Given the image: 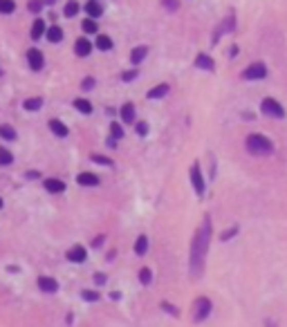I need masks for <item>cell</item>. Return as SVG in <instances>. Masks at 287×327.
Masks as SVG:
<instances>
[{
    "instance_id": "cell-22",
    "label": "cell",
    "mask_w": 287,
    "mask_h": 327,
    "mask_svg": "<svg viewBox=\"0 0 287 327\" xmlns=\"http://www.w3.org/2000/svg\"><path fill=\"white\" fill-rule=\"evenodd\" d=\"M50 130H52V134H56V137H68L70 134V130H68V126H65L61 119H50Z\"/></svg>"
},
{
    "instance_id": "cell-14",
    "label": "cell",
    "mask_w": 287,
    "mask_h": 327,
    "mask_svg": "<svg viewBox=\"0 0 287 327\" xmlns=\"http://www.w3.org/2000/svg\"><path fill=\"white\" fill-rule=\"evenodd\" d=\"M43 186H45L47 193L56 195V193H63V190H65V182L63 180H56V177H47V180L43 182Z\"/></svg>"
},
{
    "instance_id": "cell-11",
    "label": "cell",
    "mask_w": 287,
    "mask_h": 327,
    "mask_svg": "<svg viewBox=\"0 0 287 327\" xmlns=\"http://www.w3.org/2000/svg\"><path fill=\"white\" fill-rule=\"evenodd\" d=\"M76 184H79V186L92 188V186H99L101 180L94 175V172H79V175H76Z\"/></svg>"
},
{
    "instance_id": "cell-12",
    "label": "cell",
    "mask_w": 287,
    "mask_h": 327,
    "mask_svg": "<svg viewBox=\"0 0 287 327\" xmlns=\"http://www.w3.org/2000/svg\"><path fill=\"white\" fill-rule=\"evenodd\" d=\"M65 256H68L70 262H85V258H88V249L81 246V244H74Z\"/></svg>"
},
{
    "instance_id": "cell-49",
    "label": "cell",
    "mask_w": 287,
    "mask_h": 327,
    "mask_svg": "<svg viewBox=\"0 0 287 327\" xmlns=\"http://www.w3.org/2000/svg\"><path fill=\"white\" fill-rule=\"evenodd\" d=\"M0 208H3V197H0Z\"/></svg>"
},
{
    "instance_id": "cell-45",
    "label": "cell",
    "mask_w": 287,
    "mask_h": 327,
    "mask_svg": "<svg viewBox=\"0 0 287 327\" xmlns=\"http://www.w3.org/2000/svg\"><path fill=\"white\" fill-rule=\"evenodd\" d=\"M117 141H119V139H114V137H110V139L106 141V144H108V148H117Z\"/></svg>"
},
{
    "instance_id": "cell-1",
    "label": "cell",
    "mask_w": 287,
    "mask_h": 327,
    "mask_svg": "<svg viewBox=\"0 0 287 327\" xmlns=\"http://www.w3.org/2000/svg\"><path fill=\"white\" fill-rule=\"evenodd\" d=\"M209 242H211V218L204 215L202 226L198 229V233L191 240V254H188V267H191L193 276L202 274L204 260H206V251H209Z\"/></svg>"
},
{
    "instance_id": "cell-15",
    "label": "cell",
    "mask_w": 287,
    "mask_h": 327,
    "mask_svg": "<svg viewBox=\"0 0 287 327\" xmlns=\"http://www.w3.org/2000/svg\"><path fill=\"white\" fill-rule=\"evenodd\" d=\"M47 32V25L43 18H36V21L32 23V29H29V36H32V41H41L43 36H45Z\"/></svg>"
},
{
    "instance_id": "cell-26",
    "label": "cell",
    "mask_w": 287,
    "mask_h": 327,
    "mask_svg": "<svg viewBox=\"0 0 287 327\" xmlns=\"http://www.w3.org/2000/svg\"><path fill=\"white\" fill-rule=\"evenodd\" d=\"M79 11H81V5H79L76 0H68V3L63 5V16L65 18H74Z\"/></svg>"
},
{
    "instance_id": "cell-32",
    "label": "cell",
    "mask_w": 287,
    "mask_h": 327,
    "mask_svg": "<svg viewBox=\"0 0 287 327\" xmlns=\"http://www.w3.org/2000/svg\"><path fill=\"white\" fill-rule=\"evenodd\" d=\"M110 137H114V139H124V126L117 121H112L110 123Z\"/></svg>"
},
{
    "instance_id": "cell-50",
    "label": "cell",
    "mask_w": 287,
    "mask_h": 327,
    "mask_svg": "<svg viewBox=\"0 0 287 327\" xmlns=\"http://www.w3.org/2000/svg\"><path fill=\"white\" fill-rule=\"evenodd\" d=\"M0 76H3V67H0Z\"/></svg>"
},
{
    "instance_id": "cell-27",
    "label": "cell",
    "mask_w": 287,
    "mask_h": 327,
    "mask_svg": "<svg viewBox=\"0 0 287 327\" xmlns=\"http://www.w3.org/2000/svg\"><path fill=\"white\" fill-rule=\"evenodd\" d=\"M16 130L14 128L9 126V123H3V126H0V139H5V141H16Z\"/></svg>"
},
{
    "instance_id": "cell-8",
    "label": "cell",
    "mask_w": 287,
    "mask_h": 327,
    "mask_svg": "<svg viewBox=\"0 0 287 327\" xmlns=\"http://www.w3.org/2000/svg\"><path fill=\"white\" fill-rule=\"evenodd\" d=\"M27 65H29V70H34V72H41L43 67H45V56H43V52L39 47L27 49Z\"/></svg>"
},
{
    "instance_id": "cell-6",
    "label": "cell",
    "mask_w": 287,
    "mask_h": 327,
    "mask_svg": "<svg viewBox=\"0 0 287 327\" xmlns=\"http://www.w3.org/2000/svg\"><path fill=\"white\" fill-rule=\"evenodd\" d=\"M234 29H236V14H234V11H229V16L218 25V29H216V34H213V41L211 43H213V45H218L220 36H222V34H231Z\"/></svg>"
},
{
    "instance_id": "cell-18",
    "label": "cell",
    "mask_w": 287,
    "mask_h": 327,
    "mask_svg": "<svg viewBox=\"0 0 287 327\" xmlns=\"http://www.w3.org/2000/svg\"><path fill=\"white\" fill-rule=\"evenodd\" d=\"M63 27H59V25H50L47 27V32H45V39L52 43V45H56V43H61L63 41Z\"/></svg>"
},
{
    "instance_id": "cell-48",
    "label": "cell",
    "mask_w": 287,
    "mask_h": 327,
    "mask_svg": "<svg viewBox=\"0 0 287 327\" xmlns=\"http://www.w3.org/2000/svg\"><path fill=\"white\" fill-rule=\"evenodd\" d=\"M54 3H56V0H45V7H54Z\"/></svg>"
},
{
    "instance_id": "cell-39",
    "label": "cell",
    "mask_w": 287,
    "mask_h": 327,
    "mask_svg": "<svg viewBox=\"0 0 287 327\" xmlns=\"http://www.w3.org/2000/svg\"><path fill=\"white\" fill-rule=\"evenodd\" d=\"M94 85H97V79H94V76H85L83 81H81V90L88 92V90H92Z\"/></svg>"
},
{
    "instance_id": "cell-31",
    "label": "cell",
    "mask_w": 287,
    "mask_h": 327,
    "mask_svg": "<svg viewBox=\"0 0 287 327\" xmlns=\"http://www.w3.org/2000/svg\"><path fill=\"white\" fill-rule=\"evenodd\" d=\"M43 9H45V0H29L27 3V11H32V14H41Z\"/></svg>"
},
{
    "instance_id": "cell-36",
    "label": "cell",
    "mask_w": 287,
    "mask_h": 327,
    "mask_svg": "<svg viewBox=\"0 0 287 327\" xmlns=\"http://www.w3.org/2000/svg\"><path fill=\"white\" fill-rule=\"evenodd\" d=\"M150 280H152V271L148 267H144L139 271V282H142V285H150Z\"/></svg>"
},
{
    "instance_id": "cell-17",
    "label": "cell",
    "mask_w": 287,
    "mask_h": 327,
    "mask_svg": "<svg viewBox=\"0 0 287 327\" xmlns=\"http://www.w3.org/2000/svg\"><path fill=\"white\" fill-rule=\"evenodd\" d=\"M83 9L90 18H101L103 16V5L99 3V0H88V3L83 5Z\"/></svg>"
},
{
    "instance_id": "cell-30",
    "label": "cell",
    "mask_w": 287,
    "mask_h": 327,
    "mask_svg": "<svg viewBox=\"0 0 287 327\" xmlns=\"http://www.w3.org/2000/svg\"><path fill=\"white\" fill-rule=\"evenodd\" d=\"M16 11V3L14 0H0V14H14Z\"/></svg>"
},
{
    "instance_id": "cell-7",
    "label": "cell",
    "mask_w": 287,
    "mask_h": 327,
    "mask_svg": "<svg viewBox=\"0 0 287 327\" xmlns=\"http://www.w3.org/2000/svg\"><path fill=\"white\" fill-rule=\"evenodd\" d=\"M211 314V300L209 298H198L193 303V320L195 323H202V320Z\"/></svg>"
},
{
    "instance_id": "cell-5",
    "label": "cell",
    "mask_w": 287,
    "mask_h": 327,
    "mask_svg": "<svg viewBox=\"0 0 287 327\" xmlns=\"http://www.w3.org/2000/svg\"><path fill=\"white\" fill-rule=\"evenodd\" d=\"M188 177H191V184H193L195 195L202 197V195L206 193V182H204V177H202V168H200L198 162L191 166V172H188Z\"/></svg>"
},
{
    "instance_id": "cell-13",
    "label": "cell",
    "mask_w": 287,
    "mask_h": 327,
    "mask_svg": "<svg viewBox=\"0 0 287 327\" xmlns=\"http://www.w3.org/2000/svg\"><path fill=\"white\" fill-rule=\"evenodd\" d=\"M195 67H198V70H206V72H213V70H216V63H213V59L209 56V54L200 52L198 56H195Z\"/></svg>"
},
{
    "instance_id": "cell-20",
    "label": "cell",
    "mask_w": 287,
    "mask_h": 327,
    "mask_svg": "<svg viewBox=\"0 0 287 327\" xmlns=\"http://www.w3.org/2000/svg\"><path fill=\"white\" fill-rule=\"evenodd\" d=\"M94 47L99 49V52H110V49L114 47V43H112V39H110L108 34H97V39H94Z\"/></svg>"
},
{
    "instance_id": "cell-9",
    "label": "cell",
    "mask_w": 287,
    "mask_h": 327,
    "mask_svg": "<svg viewBox=\"0 0 287 327\" xmlns=\"http://www.w3.org/2000/svg\"><path fill=\"white\" fill-rule=\"evenodd\" d=\"M119 114H121V121H124L126 126H135V121H137V110H135V103L126 101L124 106L119 108Z\"/></svg>"
},
{
    "instance_id": "cell-19",
    "label": "cell",
    "mask_w": 287,
    "mask_h": 327,
    "mask_svg": "<svg viewBox=\"0 0 287 327\" xmlns=\"http://www.w3.org/2000/svg\"><path fill=\"white\" fill-rule=\"evenodd\" d=\"M166 94H170V85H168V83H160V85H155V88H150L146 97H148L150 101H152V99L157 101V99H164Z\"/></svg>"
},
{
    "instance_id": "cell-42",
    "label": "cell",
    "mask_w": 287,
    "mask_h": 327,
    "mask_svg": "<svg viewBox=\"0 0 287 327\" xmlns=\"http://www.w3.org/2000/svg\"><path fill=\"white\" fill-rule=\"evenodd\" d=\"M162 307H164V310H166V312H170V314H173V316H178V310H175V307H170L168 303H162Z\"/></svg>"
},
{
    "instance_id": "cell-29",
    "label": "cell",
    "mask_w": 287,
    "mask_h": 327,
    "mask_svg": "<svg viewBox=\"0 0 287 327\" xmlns=\"http://www.w3.org/2000/svg\"><path fill=\"white\" fill-rule=\"evenodd\" d=\"M11 162H14V155H11L9 148L0 146V166H9Z\"/></svg>"
},
{
    "instance_id": "cell-16",
    "label": "cell",
    "mask_w": 287,
    "mask_h": 327,
    "mask_svg": "<svg viewBox=\"0 0 287 327\" xmlns=\"http://www.w3.org/2000/svg\"><path fill=\"white\" fill-rule=\"evenodd\" d=\"M146 56H148V47H146V45L132 47V52H130V63H132V67H137L139 63H144Z\"/></svg>"
},
{
    "instance_id": "cell-51",
    "label": "cell",
    "mask_w": 287,
    "mask_h": 327,
    "mask_svg": "<svg viewBox=\"0 0 287 327\" xmlns=\"http://www.w3.org/2000/svg\"><path fill=\"white\" fill-rule=\"evenodd\" d=\"M270 327H274V325H272V323H270Z\"/></svg>"
},
{
    "instance_id": "cell-28",
    "label": "cell",
    "mask_w": 287,
    "mask_h": 327,
    "mask_svg": "<svg viewBox=\"0 0 287 327\" xmlns=\"http://www.w3.org/2000/svg\"><path fill=\"white\" fill-rule=\"evenodd\" d=\"M146 251H148V236H139L135 240V254L137 256H146Z\"/></svg>"
},
{
    "instance_id": "cell-2",
    "label": "cell",
    "mask_w": 287,
    "mask_h": 327,
    "mask_svg": "<svg viewBox=\"0 0 287 327\" xmlns=\"http://www.w3.org/2000/svg\"><path fill=\"white\" fill-rule=\"evenodd\" d=\"M245 148L249 155H254V157H267L274 152V141L260 132H254L245 139Z\"/></svg>"
},
{
    "instance_id": "cell-25",
    "label": "cell",
    "mask_w": 287,
    "mask_h": 327,
    "mask_svg": "<svg viewBox=\"0 0 287 327\" xmlns=\"http://www.w3.org/2000/svg\"><path fill=\"white\" fill-rule=\"evenodd\" d=\"M81 29L85 34H99V23H97V18H90L85 16L81 21Z\"/></svg>"
},
{
    "instance_id": "cell-35",
    "label": "cell",
    "mask_w": 287,
    "mask_h": 327,
    "mask_svg": "<svg viewBox=\"0 0 287 327\" xmlns=\"http://www.w3.org/2000/svg\"><path fill=\"white\" fill-rule=\"evenodd\" d=\"M81 298L85 303H99V292H90V289H83L81 292Z\"/></svg>"
},
{
    "instance_id": "cell-44",
    "label": "cell",
    "mask_w": 287,
    "mask_h": 327,
    "mask_svg": "<svg viewBox=\"0 0 287 327\" xmlns=\"http://www.w3.org/2000/svg\"><path fill=\"white\" fill-rule=\"evenodd\" d=\"M229 56H231V59H236V56H238V45H231V49H229Z\"/></svg>"
},
{
    "instance_id": "cell-43",
    "label": "cell",
    "mask_w": 287,
    "mask_h": 327,
    "mask_svg": "<svg viewBox=\"0 0 287 327\" xmlns=\"http://www.w3.org/2000/svg\"><path fill=\"white\" fill-rule=\"evenodd\" d=\"M25 177H27V180H36V177H41V175L36 170H29V172H25Z\"/></svg>"
},
{
    "instance_id": "cell-37",
    "label": "cell",
    "mask_w": 287,
    "mask_h": 327,
    "mask_svg": "<svg viewBox=\"0 0 287 327\" xmlns=\"http://www.w3.org/2000/svg\"><path fill=\"white\" fill-rule=\"evenodd\" d=\"M148 130H150V128H148V123H146V121H135V132L139 134V137H146Z\"/></svg>"
},
{
    "instance_id": "cell-40",
    "label": "cell",
    "mask_w": 287,
    "mask_h": 327,
    "mask_svg": "<svg viewBox=\"0 0 287 327\" xmlns=\"http://www.w3.org/2000/svg\"><path fill=\"white\" fill-rule=\"evenodd\" d=\"M236 233H238V226H231L229 231H222V236H220V240H222V242H224V240H231V238L236 236Z\"/></svg>"
},
{
    "instance_id": "cell-46",
    "label": "cell",
    "mask_w": 287,
    "mask_h": 327,
    "mask_svg": "<svg viewBox=\"0 0 287 327\" xmlns=\"http://www.w3.org/2000/svg\"><path fill=\"white\" fill-rule=\"evenodd\" d=\"M101 244H103V236H99V238L92 240V246H94V249H97V246H101Z\"/></svg>"
},
{
    "instance_id": "cell-47",
    "label": "cell",
    "mask_w": 287,
    "mask_h": 327,
    "mask_svg": "<svg viewBox=\"0 0 287 327\" xmlns=\"http://www.w3.org/2000/svg\"><path fill=\"white\" fill-rule=\"evenodd\" d=\"M110 298H112V300H119L121 294H119V292H112V294H110Z\"/></svg>"
},
{
    "instance_id": "cell-38",
    "label": "cell",
    "mask_w": 287,
    "mask_h": 327,
    "mask_svg": "<svg viewBox=\"0 0 287 327\" xmlns=\"http://www.w3.org/2000/svg\"><path fill=\"white\" fill-rule=\"evenodd\" d=\"M162 7L166 11H178L180 9V0H162Z\"/></svg>"
},
{
    "instance_id": "cell-3",
    "label": "cell",
    "mask_w": 287,
    "mask_h": 327,
    "mask_svg": "<svg viewBox=\"0 0 287 327\" xmlns=\"http://www.w3.org/2000/svg\"><path fill=\"white\" fill-rule=\"evenodd\" d=\"M260 112L267 114V117H272V119H285V108L280 106L276 99H272V97H265L260 101Z\"/></svg>"
},
{
    "instance_id": "cell-4",
    "label": "cell",
    "mask_w": 287,
    "mask_h": 327,
    "mask_svg": "<svg viewBox=\"0 0 287 327\" xmlns=\"http://www.w3.org/2000/svg\"><path fill=\"white\" fill-rule=\"evenodd\" d=\"M240 76L245 79V81H262V79L267 76V65L262 63V61H256V63L247 65L245 70L240 72Z\"/></svg>"
},
{
    "instance_id": "cell-23",
    "label": "cell",
    "mask_w": 287,
    "mask_h": 327,
    "mask_svg": "<svg viewBox=\"0 0 287 327\" xmlns=\"http://www.w3.org/2000/svg\"><path fill=\"white\" fill-rule=\"evenodd\" d=\"M39 289H41V292H45V294H54L59 289V282L54 278H47V276H41V278H39Z\"/></svg>"
},
{
    "instance_id": "cell-24",
    "label": "cell",
    "mask_w": 287,
    "mask_h": 327,
    "mask_svg": "<svg viewBox=\"0 0 287 327\" xmlns=\"http://www.w3.org/2000/svg\"><path fill=\"white\" fill-rule=\"evenodd\" d=\"M72 106H74V108L79 110V112H81V114H85V117H88V114H92V103H90L85 97H79V99H74V103H72Z\"/></svg>"
},
{
    "instance_id": "cell-33",
    "label": "cell",
    "mask_w": 287,
    "mask_h": 327,
    "mask_svg": "<svg viewBox=\"0 0 287 327\" xmlns=\"http://www.w3.org/2000/svg\"><path fill=\"white\" fill-rule=\"evenodd\" d=\"M137 76H139V70H137V67H132V70H126V72H121V81H124V83H132Z\"/></svg>"
},
{
    "instance_id": "cell-34",
    "label": "cell",
    "mask_w": 287,
    "mask_h": 327,
    "mask_svg": "<svg viewBox=\"0 0 287 327\" xmlns=\"http://www.w3.org/2000/svg\"><path fill=\"white\" fill-rule=\"evenodd\" d=\"M90 159H92L94 164H101V166H112V164H114L110 157H106V155H99V152H92V155H90Z\"/></svg>"
},
{
    "instance_id": "cell-21",
    "label": "cell",
    "mask_w": 287,
    "mask_h": 327,
    "mask_svg": "<svg viewBox=\"0 0 287 327\" xmlns=\"http://www.w3.org/2000/svg\"><path fill=\"white\" fill-rule=\"evenodd\" d=\"M43 97H29V99H25V101H23V110H25V112H39V110L43 108Z\"/></svg>"
},
{
    "instance_id": "cell-41",
    "label": "cell",
    "mask_w": 287,
    "mask_h": 327,
    "mask_svg": "<svg viewBox=\"0 0 287 327\" xmlns=\"http://www.w3.org/2000/svg\"><path fill=\"white\" fill-rule=\"evenodd\" d=\"M94 285H106V274H94Z\"/></svg>"
},
{
    "instance_id": "cell-10",
    "label": "cell",
    "mask_w": 287,
    "mask_h": 327,
    "mask_svg": "<svg viewBox=\"0 0 287 327\" xmlns=\"http://www.w3.org/2000/svg\"><path fill=\"white\" fill-rule=\"evenodd\" d=\"M92 41H88L85 36H81V39H76V43H74V54L79 59H88L90 54H92Z\"/></svg>"
}]
</instances>
